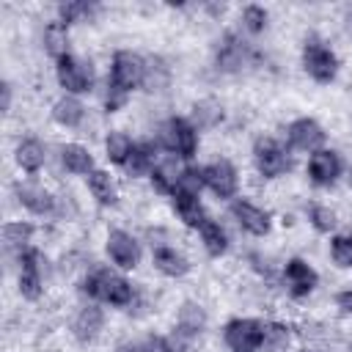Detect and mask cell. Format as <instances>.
<instances>
[{"label":"cell","mask_w":352,"mask_h":352,"mask_svg":"<svg viewBox=\"0 0 352 352\" xmlns=\"http://www.w3.org/2000/svg\"><path fill=\"white\" fill-rule=\"evenodd\" d=\"M162 143H165V148L176 151L179 157H192L195 146H198V138H195V129L184 118H170L162 126Z\"/></svg>","instance_id":"8992f818"},{"label":"cell","mask_w":352,"mask_h":352,"mask_svg":"<svg viewBox=\"0 0 352 352\" xmlns=\"http://www.w3.org/2000/svg\"><path fill=\"white\" fill-rule=\"evenodd\" d=\"M143 352H173L162 338H151V341H146V346H143Z\"/></svg>","instance_id":"f35d334b"},{"label":"cell","mask_w":352,"mask_h":352,"mask_svg":"<svg viewBox=\"0 0 352 352\" xmlns=\"http://www.w3.org/2000/svg\"><path fill=\"white\" fill-rule=\"evenodd\" d=\"M91 11H94V6H88V3H63V6H60V22L69 28L72 22L88 16Z\"/></svg>","instance_id":"d590c367"},{"label":"cell","mask_w":352,"mask_h":352,"mask_svg":"<svg viewBox=\"0 0 352 352\" xmlns=\"http://www.w3.org/2000/svg\"><path fill=\"white\" fill-rule=\"evenodd\" d=\"M143 74H146V63L138 55H132V52H116V58H113V82L110 85H116L118 91L126 94L138 82H143Z\"/></svg>","instance_id":"5b68a950"},{"label":"cell","mask_w":352,"mask_h":352,"mask_svg":"<svg viewBox=\"0 0 352 352\" xmlns=\"http://www.w3.org/2000/svg\"><path fill=\"white\" fill-rule=\"evenodd\" d=\"M311 223H314L316 231H330L336 226V214L327 206H314L311 209Z\"/></svg>","instance_id":"74e56055"},{"label":"cell","mask_w":352,"mask_h":352,"mask_svg":"<svg viewBox=\"0 0 352 352\" xmlns=\"http://www.w3.org/2000/svg\"><path fill=\"white\" fill-rule=\"evenodd\" d=\"M58 80H60V85H63L66 91L82 94V91H88L91 82H94V69H91V63H85V60H80V58L63 55V58L58 60Z\"/></svg>","instance_id":"277c9868"},{"label":"cell","mask_w":352,"mask_h":352,"mask_svg":"<svg viewBox=\"0 0 352 352\" xmlns=\"http://www.w3.org/2000/svg\"><path fill=\"white\" fill-rule=\"evenodd\" d=\"M302 63H305V72L316 80V82H330L336 77V55L316 38L305 41V50H302Z\"/></svg>","instance_id":"3957f363"},{"label":"cell","mask_w":352,"mask_h":352,"mask_svg":"<svg viewBox=\"0 0 352 352\" xmlns=\"http://www.w3.org/2000/svg\"><path fill=\"white\" fill-rule=\"evenodd\" d=\"M151 160H154V146L143 143V146L132 148V154L126 160V168H129V173H146L151 168Z\"/></svg>","instance_id":"f546056e"},{"label":"cell","mask_w":352,"mask_h":352,"mask_svg":"<svg viewBox=\"0 0 352 352\" xmlns=\"http://www.w3.org/2000/svg\"><path fill=\"white\" fill-rule=\"evenodd\" d=\"M242 22H245V28L250 33H261L264 25H267V11L261 6H248L245 14H242Z\"/></svg>","instance_id":"8d00e7d4"},{"label":"cell","mask_w":352,"mask_h":352,"mask_svg":"<svg viewBox=\"0 0 352 352\" xmlns=\"http://www.w3.org/2000/svg\"><path fill=\"white\" fill-rule=\"evenodd\" d=\"M349 182H352V176H349Z\"/></svg>","instance_id":"7bdbcfd3"},{"label":"cell","mask_w":352,"mask_h":352,"mask_svg":"<svg viewBox=\"0 0 352 352\" xmlns=\"http://www.w3.org/2000/svg\"><path fill=\"white\" fill-rule=\"evenodd\" d=\"M322 140H324V132H322V126H319L314 118H297V121L289 126V143H292L294 148L308 151V148H316Z\"/></svg>","instance_id":"8fae6325"},{"label":"cell","mask_w":352,"mask_h":352,"mask_svg":"<svg viewBox=\"0 0 352 352\" xmlns=\"http://www.w3.org/2000/svg\"><path fill=\"white\" fill-rule=\"evenodd\" d=\"M44 47H47V52L50 55H55L58 60L63 58V55H69L66 52V25L58 19V22H50L47 28H44Z\"/></svg>","instance_id":"7402d4cb"},{"label":"cell","mask_w":352,"mask_h":352,"mask_svg":"<svg viewBox=\"0 0 352 352\" xmlns=\"http://www.w3.org/2000/svg\"><path fill=\"white\" fill-rule=\"evenodd\" d=\"M204 324H206L204 308H201L198 302H184L182 311H179V330H182L184 336H195V333L204 330Z\"/></svg>","instance_id":"ffe728a7"},{"label":"cell","mask_w":352,"mask_h":352,"mask_svg":"<svg viewBox=\"0 0 352 352\" xmlns=\"http://www.w3.org/2000/svg\"><path fill=\"white\" fill-rule=\"evenodd\" d=\"M336 302H338V308H341V311L352 314V292H341V294L336 297Z\"/></svg>","instance_id":"ab89813d"},{"label":"cell","mask_w":352,"mask_h":352,"mask_svg":"<svg viewBox=\"0 0 352 352\" xmlns=\"http://www.w3.org/2000/svg\"><path fill=\"white\" fill-rule=\"evenodd\" d=\"M63 165L72 170V173H91V168H94V157L88 154V148H82V146H77V143H69V146H63Z\"/></svg>","instance_id":"44dd1931"},{"label":"cell","mask_w":352,"mask_h":352,"mask_svg":"<svg viewBox=\"0 0 352 352\" xmlns=\"http://www.w3.org/2000/svg\"><path fill=\"white\" fill-rule=\"evenodd\" d=\"M8 104H11V85L3 82V110H8Z\"/></svg>","instance_id":"60d3db41"},{"label":"cell","mask_w":352,"mask_h":352,"mask_svg":"<svg viewBox=\"0 0 352 352\" xmlns=\"http://www.w3.org/2000/svg\"><path fill=\"white\" fill-rule=\"evenodd\" d=\"M124 352H135V349H124Z\"/></svg>","instance_id":"b9f144b4"},{"label":"cell","mask_w":352,"mask_h":352,"mask_svg":"<svg viewBox=\"0 0 352 352\" xmlns=\"http://www.w3.org/2000/svg\"><path fill=\"white\" fill-rule=\"evenodd\" d=\"M330 250H333L336 264L352 267V236H336L333 245H330Z\"/></svg>","instance_id":"e575fe53"},{"label":"cell","mask_w":352,"mask_h":352,"mask_svg":"<svg viewBox=\"0 0 352 352\" xmlns=\"http://www.w3.org/2000/svg\"><path fill=\"white\" fill-rule=\"evenodd\" d=\"M204 184H206V182H204V170H198V168H187V170H182V176H179V184H176V192H187V195H198Z\"/></svg>","instance_id":"d6a6232c"},{"label":"cell","mask_w":352,"mask_h":352,"mask_svg":"<svg viewBox=\"0 0 352 352\" xmlns=\"http://www.w3.org/2000/svg\"><path fill=\"white\" fill-rule=\"evenodd\" d=\"M245 60H248V50L242 47V41L234 33H228L217 50V69L220 72H236L245 66Z\"/></svg>","instance_id":"5bb4252c"},{"label":"cell","mask_w":352,"mask_h":352,"mask_svg":"<svg viewBox=\"0 0 352 352\" xmlns=\"http://www.w3.org/2000/svg\"><path fill=\"white\" fill-rule=\"evenodd\" d=\"M132 140L124 135V132H116L107 138V160L110 162H118V165H126L129 154H132Z\"/></svg>","instance_id":"4316f807"},{"label":"cell","mask_w":352,"mask_h":352,"mask_svg":"<svg viewBox=\"0 0 352 352\" xmlns=\"http://www.w3.org/2000/svg\"><path fill=\"white\" fill-rule=\"evenodd\" d=\"M192 116H195V124L198 126H214L220 118H223V107L212 99H204L192 107Z\"/></svg>","instance_id":"83f0119b"},{"label":"cell","mask_w":352,"mask_h":352,"mask_svg":"<svg viewBox=\"0 0 352 352\" xmlns=\"http://www.w3.org/2000/svg\"><path fill=\"white\" fill-rule=\"evenodd\" d=\"M201 239H204V245H206V250H209L212 256H220V253H226V248H228V236H226V231L220 228V223H214V220H206V223L201 226Z\"/></svg>","instance_id":"d4e9b609"},{"label":"cell","mask_w":352,"mask_h":352,"mask_svg":"<svg viewBox=\"0 0 352 352\" xmlns=\"http://www.w3.org/2000/svg\"><path fill=\"white\" fill-rule=\"evenodd\" d=\"M82 292L91 294V297H99L110 305H126L132 300V286L124 278H118L107 270H99V272L88 275L85 283H82Z\"/></svg>","instance_id":"6da1fadb"},{"label":"cell","mask_w":352,"mask_h":352,"mask_svg":"<svg viewBox=\"0 0 352 352\" xmlns=\"http://www.w3.org/2000/svg\"><path fill=\"white\" fill-rule=\"evenodd\" d=\"M179 170H176V165L173 162H162L160 168H154L151 170V179H154V184L162 190V192H176V184H179Z\"/></svg>","instance_id":"f1b7e54d"},{"label":"cell","mask_w":352,"mask_h":352,"mask_svg":"<svg viewBox=\"0 0 352 352\" xmlns=\"http://www.w3.org/2000/svg\"><path fill=\"white\" fill-rule=\"evenodd\" d=\"M286 278H289V283H292V294H297V297L308 294V292L316 286V272H314L302 258H292V261L286 264Z\"/></svg>","instance_id":"2e32d148"},{"label":"cell","mask_w":352,"mask_h":352,"mask_svg":"<svg viewBox=\"0 0 352 352\" xmlns=\"http://www.w3.org/2000/svg\"><path fill=\"white\" fill-rule=\"evenodd\" d=\"M16 162L25 168V170H38L41 165H44V146L38 143V140H25V143H19V148H16Z\"/></svg>","instance_id":"603a6c76"},{"label":"cell","mask_w":352,"mask_h":352,"mask_svg":"<svg viewBox=\"0 0 352 352\" xmlns=\"http://www.w3.org/2000/svg\"><path fill=\"white\" fill-rule=\"evenodd\" d=\"M154 264H157L160 272H165V275H170V278L184 275L187 267H190L187 258H184L182 253H176L173 248H157V250H154Z\"/></svg>","instance_id":"d6986e66"},{"label":"cell","mask_w":352,"mask_h":352,"mask_svg":"<svg viewBox=\"0 0 352 352\" xmlns=\"http://www.w3.org/2000/svg\"><path fill=\"white\" fill-rule=\"evenodd\" d=\"M99 330H102V311L96 305L82 308L77 314V319H74V336L80 341H91V338H96Z\"/></svg>","instance_id":"ac0fdd59"},{"label":"cell","mask_w":352,"mask_h":352,"mask_svg":"<svg viewBox=\"0 0 352 352\" xmlns=\"http://www.w3.org/2000/svg\"><path fill=\"white\" fill-rule=\"evenodd\" d=\"M143 82H146V88H148V91H162V88L168 85V66H165L160 58H154V60L146 66Z\"/></svg>","instance_id":"4dcf8cb0"},{"label":"cell","mask_w":352,"mask_h":352,"mask_svg":"<svg viewBox=\"0 0 352 352\" xmlns=\"http://www.w3.org/2000/svg\"><path fill=\"white\" fill-rule=\"evenodd\" d=\"M52 116H55V121L63 124V126H77V124L82 121V104H80L77 99H72V96H63V99L55 104Z\"/></svg>","instance_id":"484cf974"},{"label":"cell","mask_w":352,"mask_h":352,"mask_svg":"<svg viewBox=\"0 0 352 352\" xmlns=\"http://www.w3.org/2000/svg\"><path fill=\"white\" fill-rule=\"evenodd\" d=\"M173 206H176L179 217H182L187 226H192V228H201V226L206 223V217H204V209H201V204H198V195L173 192Z\"/></svg>","instance_id":"e0dca14e"},{"label":"cell","mask_w":352,"mask_h":352,"mask_svg":"<svg viewBox=\"0 0 352 352\" xmlns=\"http://www.w3.org/2000/svg\"><path fill=\"white\" fill-rule=\"evenodd\" d=\"M253 154H256V165H258V170H261L267 179H275V176H280V173L289 170V157H286V151H283L272 138H261V140H256Z\"/></svg>","instance_id":"52a82bcc"},{"label":"cell","mask_w":352,"mask_h":352,"mask_svg":"<svg viewBox=\"0 0 352 352\" xmlns=\"http://www.w3.org/2000/svg\"><path fill=\"white\" fill-rule=\"evenodd\" d=\"M286 341H289V330L283 327V324H264V338H261V344L267 346V349H280V346H286Z\"/></svg>","instance_id":"836d02e7"},{"label":"cell","mask_w":352,"mask_h":352,"mask_svg":"<svg viewBox=\"0 0 352 352\" xmlns=\"http://www.w3.org/2000/svg\"><path fill=\"white\" fill-rule=\"evenodd\" d=\"M264 338V324L256 319H234L226 327V344L231 352H256Z\"/></svg>","instance_id":"7a4b0ae2"},{"label":"cell","mask_w":352,"mask_h":352,"mask_svg":"<svg viewBox=\"0 0 352 352\" xmlns=\"http://www.w3.org/2000/svg\"><path fill=\"white\" fill-rule=\"evenodd\" d=\"M305 352H308V349H305Z\"/></svg>","instance_id":"ee69618b"},{"label":"cell","mask_w":352,"mask_h":352,"mask_svg":"<svg viewBox=\"0 0 352 352\" xmlns=\"http://www.w3.org/2000/svg\"><path fill=\"white\" fill-rule=\"evenodd\" d=\"M19 264H22V275H19V292L25 297H38L41 292V272H44V258L38 250H22L19 256Z\"/></svg>","instance_id":"ba28073f"},{"label":"cell","mask_w":352,"mask_h":352,"mask_svg":"<svg viewBox=\"0 0 352 352\" xmlns=\"http://www.w3.org/2000/svg\"><path fill=\"white\" fill-rule=\"evenodd\" d=\"M88 187H91V192H94V198L99 204H104V206L107 204H116V184L110 182V176L104 170H91Z\"/></svg>","instance_id":"cb8c5ba5"},{"label":"cell","mask_w":352,"mask_h":352,"mask_svg":"<svg viewBox=\"0 0 352 352\" xmlns=\"http://www.w3.org/2000/svg\"><path fill=\"white\" fill-rule=\"evenodd\" d=\"M16 198H19L30 212H36V214H47V212L55 209V198H52L44 187H38V184H19V187H16Z\"/></svg>","instance_id":"9a60e30c"},{"label":"cell","mask_w":352,"mask_h":352,"mask_svg":"<svg viewBox=\"0 0 352 352\" xmlns=\"http://www.w3.org/2000/svg\"><path fill=\"white\" fill-rule=\"evenodd\" d=\"M231 212H234V217L242 223L245 231H250V234H256V236H264V234L270 231V217H267V212L256 209L253 204L236 201V204L231 206Z\"/></svg>","instance_id":"4fadbf2b"},{"label":"cell","mask_w":352,"mask_h":352,"mask_svg":"<svg viewBox=\"0 0 352 352\" xmlns=\"http://www.w3.org/2000/svg\"><path fill=\"white\" fill-rule=\"evenodd\" d=\"M30 236H33V226H28V223H6L3 226V239L11 248H22Z\"/></svg>","instance_id":"1f68e13d"},{"label":"cell","mask_w":352,"mask_h":352,"mask_svg":"<svg viewBox=\"0 0 352 352\" xmlns=\"http://www.w3.org/2000/svg\"><path fill=\"white\" fill-rule=\"evenodd\" d=\"M107 250H110V258L124 270H132L138 264V256H140L138 242L124 231H113L107 236Z\"/></svg>","instance_id":"30bf717a"},{"label":"cell","mask_w":352,"mask_h":352,"mask_svg":"<svg viewBox=\"0 0 352 352\" xmlns=\"http://www.w3.org/2000/svg\"><path fill=\"white\" fill-rule=\"evenodd\" d=\"M204 182H206L220 198H231L234 190H236V173H234V168H231L226 160L206 165V168H204Z\"/></svg>","instance_id":"9c48e42d"},{"label":"cell","mask_w":352,"mask_h":352,"mask_svg":"<svg viewBox=\"0 0 352 352\" xmlns=\"http://www.w3.org/2000/svg\"><path fill=\"white\" fill-rule=\"evenodd\" d=\"M341 170V160L336 151H316L308 162V173L316 184H333Z\"/></svg>","instance_id":"7c38bea8"}]
</instances>
